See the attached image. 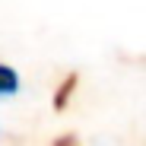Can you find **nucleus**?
<instances>
[{
  "label": "nucleus",
  "instance_id": "nucleus-1",
  "mask_svg": "<svg viewBox=\"0 0 146 146\" xmlns=\"http://www.w3.org/2000/svg\"><path fill=\"white\" fill-rule=\"evenodd\" d=\"M76 73H70V76L57 86V92H54V111H64L67 105H70V99H73V89H76Z\"/></svg>",
  "mask_w": 146,
  "mask_h": 146
},
{
  "label": "nucleus",
  "instance_id": "nucleus-2",
  "mask_svg": "<svg viewBox=\"0 0 146 146\" xmlns=\"http://www.w3.org/2000/svg\"><path fill=\"white\" fill-rule=\"evenodd\" d=\"M19 89V76H16V70L7 67V64H0V95H13Z\"/></svg>",
  "mask_w": 146,
  "mask_h": 146
},
{
  "label": "nucleus",
  "instance_id": "nucleus-3",
  "mask_svg": "<svg viewBox=\"0 0 146 146\" xmlns=\"http://www.w3.org/2000/svg\"><path fill=\"white\" fill-rule=\"evenodd\" d=\"M51 146H80V137H76V133H64V137H57Z\"/></svg>",
  "mask_w": 146,
  "mask_h": 146
}]
</instances>
